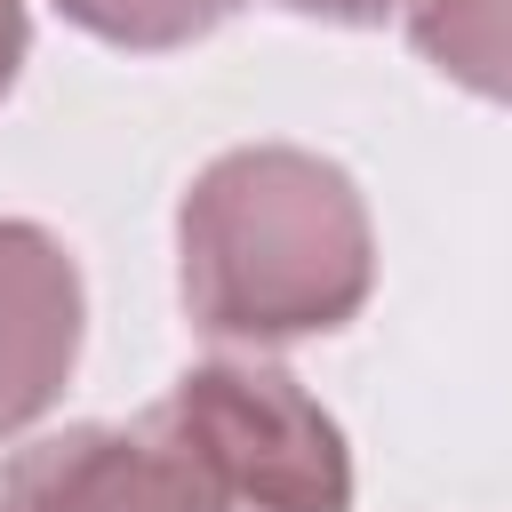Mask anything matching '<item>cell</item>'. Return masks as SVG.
I'll return each mask as SVG.
<instances>
[{
  "instance_id": "obj_4",
  "label": "cell",
  "mask_w": 512,
  "mask_h": 512,
  "mask_svg": "<svg viewBox=\"0 0 512 512\" xmlns=\"http://www.w3.org/2000/svg\"><path fill=\"white\" fill-rule=\"evenodd\" d=\"M64 8L112 40H176V32H200L208 16H224V0H64Z\"/></svg>"
},
{
  "instance_id": "obj_2",
  "label": "cell",
  "mask_w": 512,
  "mask_h": 512,
  "mask_svg": "<svg viewBox=\"0 0 512 512\" xmlns=\"http://www.w3.org/2000/svg\"><path fill=\"white\" fill-rule=\"evenodd\" d=\"M0 512H192L160 456H136L112 432H64L8 472Z\"/></svg>"
},
{
  "instance_id": "obj_6",
  "label": "cell",
  "mask_w": 512,
  "mask_h": 512,
  "mask_svg": "<svg viewBox=\"0 0 512 512\" xmlns=\"http://www.w3.org/2000/svg\"><path fill=\"white\" fill-rule=\"evenodd\" d=\"M296 8H344V16H376L384 0H296Z\"/></svg>"
},
{
  "instance_id": "obj_1",
  "label": "cell",
  "mask_w": 512,
  "mask_h": 512,
  "mask_svg": "<svg viewBox=\"0 0 512 512\" xmlns=\"http://www.w3.org/2000/svg\"><path fill=\"white\" fill-rule=\"evenodd\" d=\"M160 464L192 512H336L344 456L328 416L272 368H208L152 416Z\"/></svg>"
},
{
  "instance_id": "obj_5",
  "label": "cell",
  "mask_w": 512,
  "mask_h": 512,
  "mask_svg": "<svg viewBox=\"0 0 512 512\" xmlns=\"http://www.w3.org/2000/svg\"><path fill=\"white\" fill-rule=\"evenodd\" d=\"M16 48H24V24H16V0H0V88L16 72Z\"/></svg>"
},
{
  "instance_id": "obj_3",
  "label": "cell",
  "mask_w": 512,
  "mask_h": 512,
  "mask_svg": "<svg viewBox=\"0 0 512 512\" xmlns=\"http://www.w3.org/2000/svg\"><path fill=\"white\" fill-rule=\"evenodd\" d=\"M48 240L40 232H0V304H8V288L24 280V264L40 256ZM72 360V344H32V336H0V424H16V416H32L48 392H56V368Z\"/></svg>"
}]
</instances>
